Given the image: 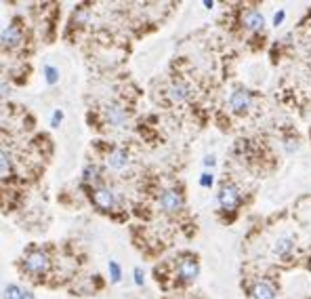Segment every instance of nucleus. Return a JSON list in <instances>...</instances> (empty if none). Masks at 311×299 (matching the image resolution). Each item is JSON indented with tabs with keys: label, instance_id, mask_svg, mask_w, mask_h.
Listing matches in <instances>:
<instances>
[{
	"label": "nucleus",
	"instance_id": "1",
	"mask_svg": "<svg viewBox=\"0 0 311 299\" xmlns=\"http://www.w3.org/2000/svg\"><path fill=\"white\" fill-rule=\"evenodd\" d=\"M25 270L30 274H44L49 270V255L42 253V251H32V253L25 255Z\"/></svg>",
	"mask_w": 311,
	"mask_h": 299
},
{
	"label": "nucleus",
	"instance_id": "2",
	"mask_svg": "<svg viewBox=\"0 0 311 299\" xmlns=\"http://www.w3.org/2000/svg\"><path fill=\"white\" fill-rule=\"evenodd\" d=\"M219 204L223 207V211H233L240 204V192L235 185H223L219 192Z\"/></svg>",
	"mask_w": 311,
	"mask_h": 299
},
{
	"label": "nucleus",
	"instance_id": "3",
	"mask_svg": "<svg viewBox=\"0 0 311 299\" xmlns=\"http://www.w3.org/2000/svg\"><path fill=\"white\" fill-rule=\"evenodd\" d=\"M93 202L99 211H111L116 204V198H114V192L107 190V188H99L93 192Z\"/></svg>",
	"mask_w": 311,
	"mask_h": 299
},
{
	"label": "nucleus",
	"instance_id": "4",
	"mask_svg": "<svg viewBox=\"0 0 311 299\" xmlns=\"http://www.w3.org/2000/svg\"><path fill=\"white\" fill-rule=\"evenodd\" d=\"M160 207H162L164 211L168 213H175L183 207V198H181V194H179L177 190H166L162 192V196H160Z\"/></svg>",
	"mask_w": 311,
	"mask_h": 299
},
{
	"label": "nucleus",
	"instance_id": "5",
	"mask_svg": "<svg viewBox=\"0 0 311 299\" xmlns=\"http://www.w3.org/2000/svg\"><path fill=\"white\" fill-rule=\"evenodd\" d=\"M198 272H200V268H198V261L196 259H183L181 266H179V276H181V280H185V283H192V280H196Z\"/></svg>",
	"mask_w": 311,
	"mask_h": 299
},
{
	"label": "nucleus",
	"instance_id": "6",
	"mask_svg": "<svg viewBox=\"0 0 311 299\" xmlns=\"http://www.w3.org/2000/svg\"><path fill=\"white\" fill-rule=\"evenodd\" d=\"M105 118L109 125H116V127H122L126 123V110L120 108L118 104H109L105 108Z\"/></svg>",
	"mask_w": 311,
	"mask_h": 299
},
{
	"label": "nucleus",
	"instance_id": "7",
	"mask_svg": "<svg viewBox=\"0 0 311 299\" xmlns=\"http://www.w3.org/2000/svg\"><path fill=\"white\" fill-rule=\"evenodd\" d=\"M229 106L235 110V112H244V110H248L250 106V93L248 91H233L231 93V97H229Z\"/></svg>",
	"mask_w": 311,
	"mask_h": 299
},
{
	"label": "nucleus",
	"instance_id": "8",
	"mask_svg": "<svg viewBox=\"0 0 311 299\" xmlns=\"http://www.w3.org/2000/svg\"><path fill=\"white\" fill-rule=\"evenodd\" d=\"M21 42V32L17 25H6L2 30V46L4 49H15Z\"/></svg>",
	"mask_w": 311,
	"mask_h": 299
},
{
	"label": "nucleus",
	"instance_id": "9",
	"mask_svg": "<svg viewBox=\"0 0 311 299\" xmlns=\"http://www.w3.org/2000/svg\"><path fill=\"white\" fill-rule=\"evenodd\" d=\"M168 97L175 104H181V101L190 99V87L183 85V82H173L171 87H168Z\"/></svg>",
	"mask_w": 311,
	"mask_h": 299
},
{
	"label": "nucleus",
	"instance_id": "10",
	"mask_svg": "<svg viewBox=\"0 0 311 299\" xmlns=\"http://www.w3.org/2000/svg\"><path fill=\"white\" fill-rule=\"evenodd\" d=\"M244 25H246L248 30H263V25H265V17H263L259 11L250 8V11L244 13Z\"/></svg>",
	"mask_w": 311,
	"mask_h": 299
},
{
	"label": "nucleus",
	"instance_id": "11",
	"mask_svg": "<svg viewBox=\"0 0 311 299\" xmlns=\"http://www.w3.org/2000/svg\"><path fill=\"white\" fill-rule=\"evenodd\" d=\"M107 164L111 169H122V166L128 164V154L124 150H114V152L107 154Z\"/></svg>",
	"mask_w": 311,
	"mask_h": 299
},
{
	"label": "nucleus",
	"instance_id": "12",
	"mask_svg": "<svg viewBox=\"0 0 311 299\" xmlns=\"http://www.w3.org/2000/svg\"><path fill=\"white\" fill-rule=\"evenodd\" d=\"M252 295L254 299H273L276 291H273V287L269 283H257L252 287Z\"/></svg>",
	"mask_w": 311,
	"mask_h": 299
},
{
	"label": "nucleus",
	"instance_id": "13",
	"mask_svg": "<svg viewBox=\"0 0 311 299\" xmlns=\"http://www.w3.org/2000/svg\"><path fill=\"white\" fill-rule=\"evenodd\" d=\"M292 249H295V240L288 238V236H284V238H278L276 247H273V253H276L278 257H286Z\"/></svg>",
	"mask_w": 311,
	"mask_h": 299
},
{
	"label": "nucleus",
	"instance_id": "14",
	"mask_svg": "<svg viewBox=\"0 0 311 299\" xmlns=\"http://www.w3.org/2000/svg\"><path fill=\"white\" fill-rule=\"evenodd\" d=\"M11 166H13L11 156H8L6 150H2V162H0V173H2V179H6V177L11 175Z\"/></svg>",
	"mask_w": 311,
	"mask_h": 299
},
{
	"label": "nucleus",
	"instance_id": "15",
	"mask_svg": "<svg viewBox=\"0 0 311 299\" xmlns=\"http://www.w3.org/2000/svg\"><path fill=\"white\" fill-rule=\"evenodd\" d=\"M4 299H23V291L17 285H8L4 289Z\"/></svg>",
	"mask_w": 311,
	"mask_h": 299
},
{
	"label": "nucleus",
	"instance_id": "16",
	"mask_svg": "<svg viewBox=\"0 0 311 299\" xmlns=\"http://www.w3.org/2000/svg\"><path fill=\"white\" fill-rule=\"evenodd\" d=\"M82 177H84V181H97L99 179V169L95 164H89L87 169H84V173H82Z\"/></svg>",
	"mask_w": 311,
	"mask_h": 299
},
{
	"label": "nucleus",
	"instance_id": "17",
	"mask_svg": "<svg viewBox=\"0 0 311 299\" xmlns=\"http://www.w3.org/2000/svg\"><path fill=\"white\" fill-rule=\"evenodd\" d=\"M107 268H109L111 283H120V278H122V270H120V266H118V261H109Z\"/></svg>",
	"mask_w": 311,
	"mask_h": 299
},
{
	"label": "nucleus",
	"instance_id": "18",
	"mask_svg": "<svg viewBox=\"0 0 311 299\" xmlns=\"http://www.w3.org/2000/svg\"><path fill=\"white\" fill-rule=\"evenodd\" d=\"M44 76H46V82L49 85H55L59 80V72L53 68V65H44Z\"/></svg>",
	"mask_w": 311,
	"mask_h": 299
},
{
	"label": "nucleus",
	"instance_id": "19",
	"mask_svg": "<svg viewBox=\"0 0 311 299\" xmlns=\"http://www.w3.org/2000/svg\"><path fill=\"white\" fill-rule=\"evenodd\" d=\"M212 175L210 173H204L202 177H200V185H202V188H210V185H212Z\"/></svg>",
	"mask_w": 311,
	"mask_h": 299
},
{
	"label": "nucleus",
	"instance_id": "20",
	"mask_svg": "<svg viewBox=\"0 0 311 299\" xmlns=\"http://www.w3.org/2000/svg\"><path fill=\"white\" fill-rule=\"evenodd\" d=\"M63 120V112L61 110H55V114H53V120H51V125L53 127H59V123Z\"/></svg>",
	"mask_w": 311,
	"mask_h": 299
},
{
	"label": "nucleus",
	"instance_id": "21",
	"mask_svg": "<svg viewBox=\"0 0 311 299\" xmlns=\"http://www.w3.org/2000/svg\"><path fill=\"white\" fill-rule=\"evenodd\" d=\"M143 280H145V276H143V270H141V268H135V283L141 287V285H143Z\"/></svg>",
	"mask_w": 311,
	"mask_h": 299
},
{
	"label": "nucleus",
	"instance_id": "22",
	"mask_svg": "<svg viewBox=\"0 0 311 299\" xmlns=\"http://www.w3.org/2000/svg\"><path fill=\"white\" fill-rule=\"evenodd\" d=\"M284 17H286V13H284V11H278V13H276V17H273V25H276V27H278V25H282V21H284Z\"/></svg>",
	"mask_w": 311,
	"mask_h": 299
},
{
	"label": "nucleus",
	"instance_id": "23",
	"mask_svg": "<svg viewBox=\"0 0 311 299\" xmlns=\"http://www.w3.org/2000/svg\"><path fill=\"white\" fill-rule=\"evenodd\" d=\"M204 164H206V166H212V164H214V156H206V158H204Z\"/></svg>",
	"mask_w": 311,
	"mask_h": 299
},
{
	"label": "nucleus",
	"instance_id": "24",
	"mask_svg": "<svg viewBox=\"0 0 311 299\" xmlns=\"http://www.w3.org/2000/svg\"><path fill=\"white\" fill-rule=\"evenodd\" d=\"M8 95V87H6V82H2V97Z\"/></svg>",
	"mask_w": 311,
	"mask_h": 299
},
{
	"label": "nucleus",
	"instance_id": "25",
	"mask_svg": "<svg viewBox=\"0 0 311 299\" xmlns=\"http://www.w3.org/2000/svg\"><path fill=\"white\" fill-rule=\"evenodd\" d=\"M23 299H36V297H34L30 291H23Z\"/></svg>",
	"mask_w": 311,
	"mask_h": 299
}]
</instances>
